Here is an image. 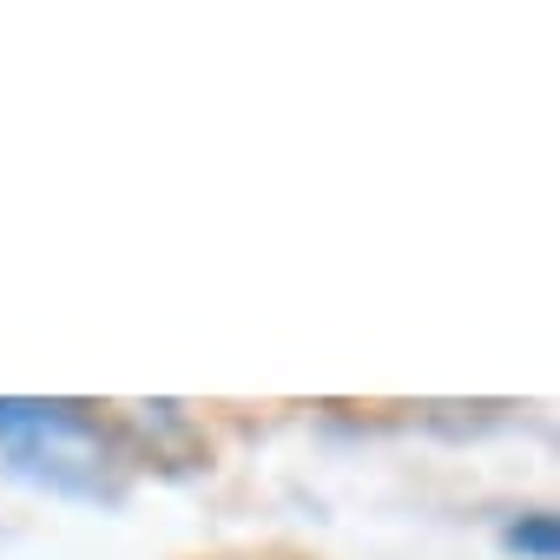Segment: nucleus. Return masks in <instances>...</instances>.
I'll use <instances>...</instances> for the list:
<instances>
[{
  "label": "nucleus",
  "mask_w": 560,
  "mask_h": 560,
  "mask_svg": "<svg viewBox=\"0 0 560 560\" xmlns=\"http://www.w3.org/2000/svg\"><path fill=\"white\" fill-rule=\"evenodd\" d=\"M0 475L67 501H119L126 462L100 416L47 396H0Z\"/></svg>",
  "instance_id": "nucleus-1"
},
{
  "label": "nucleus",
  "mask_w": 560,
  "mask_h": 560,
  "mask_svg": "<svg viewBox=\"0 0 560 560\" xmlns=\"http://www.w3.org/2000/svg\"><path fill=\"white\" fill-rule=\"evenodd\" d=\"M501 547L521 553V560H553V553H560V521H553L547 508H534V514H521V521L501 527Z\"/></svg>",
  "instance_id": "nucleus-2"
}]
</instances>
